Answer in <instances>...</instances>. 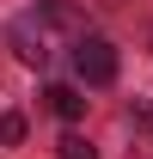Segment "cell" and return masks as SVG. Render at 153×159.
I'll return each instance as SVG.
<instances>
[{
    "label": "cell",
    "mask_w": 153,
    "mask_h": 159,
    "mask_svg": "<svg viewBox=\"0 0 153 159\" xmlns=\"http://www.w3.org/2000/svg\"><path fill=\"white\" fill-rule=\"evenodd\" d=\"M19 141H25V116L6 110V116H0V147H19Z\"/></svg>",
    "instance_id": "5"
},
{
    "label": "cell",
    "mask_w": 153,
    "mask_h": 159,
    "mask_svg": "<svg viewBox=\"0 0 153 159\" xmlns=\"http://www.w3.org/2000/svg\"><path fill=\"white\" fill-rule=\"evenodd\" d=\"M74 74L86 80V86H110V80H116V43H110V37H80Z\"/></svg>",
    "instance_id": "2"
},
{
    "label": "cell",
    "mask_w": 153,
    "mask_h": 159,
    "mask_svg": "<svg viewBox=\"0 0 153 159\" xmlns=\"http://www.w3.org/2000/svg\"><path fill=\"white\" fill-rule=\"evenodd\" d=\"M80 37H92V31H86V12L67 0H37L31 12H19L6 25V43L25 67H49L61 49H80Z\"/></svg>",
    "instance_id": "1"
},
{
    "label": "cell",
    "mask_w": 153,
    "mask_h": 159,
    "mask_svg": "<svg viewBox=\"0 0 153 159\" xmlns=\"http://www.w3.org/2000/svg\"><path fill=\"white\" fill-rule=\"evenodd\" d=\"M55 159H98V147L86 135H61V147H55Z\"/></svg>",
    "instance_id": "4"
},
{
    "label": "cell",
    "mask_w": 153,
    "mask_h": 159,
    "mask_svg": "<svg viewBox=\"0 0 153 159\" xmlns=\"http://www.w3.org/2000/svg\"><path fill=\"white\" fill-rule=\"evenodd\" d=\"M43 104H49V110H55L61 122H74L80 110H86V98H80V86H49V92H43Z\"/></svg>",
    "instance_id": "3"
}]
</instances>
